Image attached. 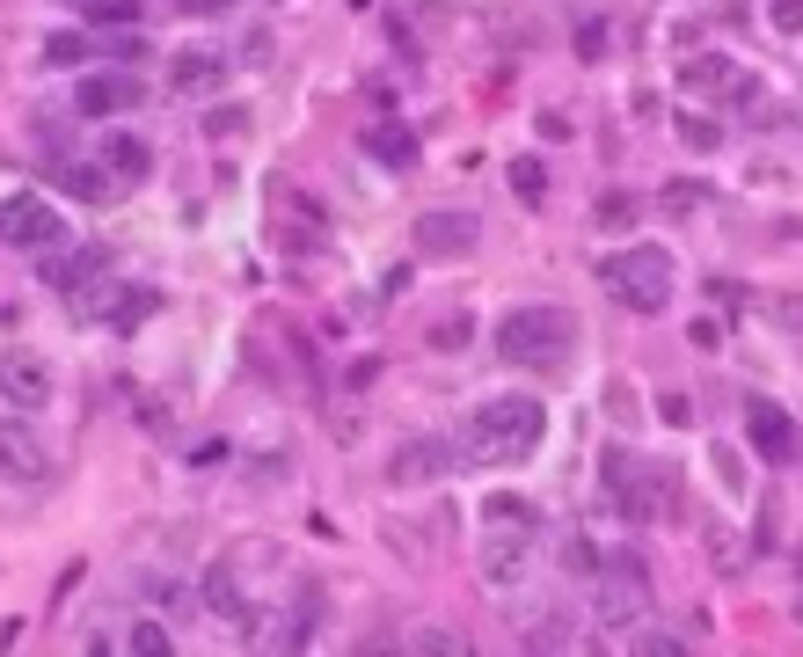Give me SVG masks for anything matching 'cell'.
<instances>
[{
    "label": "cell",
    "instance_id": "obj_1",
    "mask_svg": "<svg viewBox=\"0 0 803 657\" xmlns=\"http://www.w3.org/2000/svg\"><path fill=\"white\" fill-rule=\"evenodd\" d=\"M540 438H548L540 394H489V402H475L467 424H461L467 461H526Z\"/></svg>",
    "mask_w": 803,
    "mask_h": 657
},
{
    "label": "cell",
    "instance_id": "obj_2",
    "mask_svg": "<svg viewBox=\"0 0 803 657\" xmlns=\"http://www.w3.org/2000/svg\"><path fill=\"white\" fill-rule=\"evenodd\" d=\"M497 351H504V365H519V373H556V365H570V351H577V321L562 315V307H511V315L497 321Z\"/></svg>",
    "mask_w": 803,
    "mask_h": 657
},
{
    "label": "cell",
    "instance_id": "obj_3",
    "mask_svg": "<svg viewBox=\"0 0 803 657\" xmlns=\"http://www.w3.org/2000/svg\"><path fill=\"white\" fill-rule=\"evenodd\" d=\"M672 248H657V242H635L621 248V256H607L599 264V285L629 307V315H665V300H672Z\"/></svg>",
    "mask_w": 803,
    "mask_h": 657
},
{
    "label": "cell",
    "instance_id": "obj_4",
    "mask_svg": "<svg viewBox=\"0 0 803 657\" xmlns=\"http://www.w3.org/2000/svg\"><path fill=\"white\" fill-rule=\"evenodd\" d=\"M607 489H613V504H621V519H635V526H650V519H672V511H680L672 467L629 461V453H607Z\"/></svg>",
    "mask_w": 803,
    "mask_h": 657
},
{
    "label": "cell",
    "instance_id": "obj_5",
    "mask_svg": "<svg viewBox=\"0 0 803 657\" xmlns=\"http://www.w3.org/2000/svg\"><path fill=\"white\" fill-rule=\"evenodd\" d=\"M650 613V562L643 556H613L599 577H592V621L599 629H635Z\"/></svg>",
    "mask_w": 803,
    "mask_h": 657
},
{
    "label": "cell",
    "instance_id": "obj_6",
    "mask_svg": "<svg viewBox=\"0 0 803 657\" xmlns=\"http://www.w3.org/2000/svg\"><path fill=\"white\" fill-rule=\"evenodd\" d=\"M0 242L45 256V248L66 242V219L51 212V197H8V205H0Z\"/></svg>",
    "mask_w": 803,
    "mask_h": 657
},
{
    "label": "cell",
    "instance_id": "obj_7",
    "mask_svg": "<svg viewBox=\"0 0 803 657\" xmlns=\"http://www.w3.org/2000/svg\"><path fill=\"white\" fill-rule=\"evenodd\" d=\"M467 453H461V438H410L402 453L388 461V483L394 489H416V483H446L453 467H461Z\"/></svg>",
    "mask_w": 803,
    "mask_h": 657
},
{
    "label": "cell",
    "instance_id": "obj_8",
    "mask_svg": "<svg viewBox=\"0 0 803 657\" xmlns=\"http://www.w3.org/2000/svg\"><path fill=\"white\" fill-rule=\"evenodd\" d=\"M0 475H8V483H45L51 475V446L37 438V424H29L23 410L0 416Z\"/></svg>",
    "mask_w": 803,
    "mask_h": 657
},
{
    "label": "cell",
    "instance_id": "obj_9",
    "mask_svg": "<svg viewBox=\"0 0 803 657\" xmlns=\"http://www.w3.org/2000/svg\"><path fill=\"white\" fill-rule=\"evenodd\" d=\"M0 402L23 416L51 410V365L37 351H0Z\"/></svg>",
    "mask_w": 803,
    "mask_h": 657
},
{
    "label": "cell",
    "instance_id": "obj_10",
    "mask_svg": "<svg viewBox=\"0 0 803 657\" xmlns=\"http://www.w3.org/2000/svg\"><path fill=\"white\" fill-rule=\"evenodd\" d=\"M745 438H753L759 461H789V453H796V424H789V410L767 402V394H745Z\"/></svg>",
    "mask_w": 803,
    "mask_h": 657
},
{
    "label": "cell",
    "instance_id": "obj_11",
    "mask_svg": "<svg viewBox=\"0 0 803 657\" xmlns=\"http://www.w3.org/2000/svg\"><path fill=\"white\" fill-rule=\"evenodd\" d=\"M169 88H175V96H212V88H227V51L183 45L169 59Z\"/></svg>",
    "mask_w": 803,
    "mask_h": 657
},
{
    "label": "cell",
    "instance_id": "obj_12",
    "mask_svg": "<svg viewBox=\"0 0 803 657\" xmlns=\"http://www.w3.org/2000/svg\"><path fill=\"white\" fill-rule=\"evenodd\" d=\"M132 102H139V81L118 66V73H88L81 96H73V110H81V118H118V110H132Z\"/></svg>",
    "mask_w": 803,
    "mask_h": 657
},
{
    "label": "cell",
    "instance_id": "obj_13",
    "mask_svg": "<svg viewBox=\"0 0 803 657\" xmlns=\"http://www.w3.org/2000/svg\"><path fill=\"white\" fill-rule=\"evenodd\" d=\"M416 248L424 256H467L475 248V219L467 212H424L416 219Z\"/></svg>",
    "mask_w": 803,
    "mask_h": 657
},
{
    "label": "cell",
    "instance_id": "obj_14",
    "mask_svg": "<svg viewBox=\"0 0 803 657\" xmlns=\"http://www.w3.org/2000/svg\"><path fill=\"white\" fill-rule=\"evenodd\" d=\"M102 175L110 183H146V169H154V146L146 139H132V132H102Z\"/></svg>",
    "mask_w": 803,
    "mask_h": 657
},
{
    "label": "cell",
    "instance_id": "obj_15",
    "mask_svg": "<svg viewBox=\"0 0 803 657\" xmlns=\"http://www.w3.org/2000/svg\"><path fill=\"white\" fill-rule=\"evenodd\" d=\"M358 146L373 154V161H380V169H416V132H410V124H394V118L365 124Z\"/></svg>",
    "mask_w": 803,
    "mask_h": 657
},
{
    "label": "cell",
    "instance_id": "obj_16",
    "mask_svg": "<svg viewBox=\"0 0 803 657\" xmlns=\"http://www.w3.org/2000/svg\"><path fill=\"white\" fill-rule=\"evenodd\" d=\"M680 88L686 96H730V88H738V66H730L723 51H694L680 66Z\"/></svg>",
    "mask_w": 803,
    "mask_h": 657
},
{
    "label": "cell",
    "instance_id": "obj_17",
    "mask_svg": "<svg viewBox=\"0 0 803 657\" xmlns=\"http://www.w3.org/2000/svg\"><path fill=\"white\" fill-rule=\"evenodd\" d=\"M483 584H497V592H511V584H526V540L497 534L483 548Z\"/></svg>",
    "mask_w": 803,
    "mask_h": 657
},
{
    "label": "cell",
    "instance_id": "obj_18",
    "mask_svg": "<svg viewBox=\"0 0 803 657\" xmlns=\"http://www.w3.org/2000/svg\"><path fill=\"white\" fill-rule=\"evenodd\" d=\"M205 607L212 613H234V621H248V607H242V584H234V570L219 562L212 577H205Z\"/></svg>",
    "mask_w": 803,
    "mask_h": 657
},
{
    "label": "cell",
    "instance_id": "obj_19",
    "mask_svg": "<svg viewBox=\"0 0 803 657\" xmlns=\"http://www.w3.org/2000/svg\"><path fill=\"white\" fill-rule=\"evenodd\" d=\"M489 526H519V534H534V526H540V511L534 504H526V497H489Z\"/></svg>",
    "mask_w": 803,
    "mask_h": 657
},
{
    "label": "cell",
    "instance_id": "obj_20",
    "mask_svg": "<svg viewBox=\"0 0 803 657\" xmlns=\"http://www.w3.org/2000/svg\"><path fill=\"white\" fill-rule=\"evenodd\" d=\"M519 643H526V650H570L577 635H570V621H562V613H540V621L519 635Z\"/></svg>",
    "mask_w": 803,
    "mask_h": 657
},
{
    "label": "cell",
    "instance_id": "obj_21",
    "mask_svg": "<svg viewBox=\"0 0 803 657\" xmlns=\"http://www.w3.org/2000/svg\"><path fill=\"white\" fill-rule=\"evenodd\" d=\"M657 205H665L672 219H686V212H702V205H708V191H702V183H686V175H672V183L657 191Z\"/></svg>",
    "mask_w": 803,
    "mask_h": 657
},
{
    "label": "cell",
    "instance_id": "obj_22",
    "mask_svg": "<svg viewBox=\"0 0 803 657\" xmlns=\"http://www.w3.org/2000/svg\"><path fill=\"white\" fill-rule=\"evenodd\" d=\"M124 650H139V657H161V650H175L169 621H132V635H124Z\"/></svg>",
    "mask_w": 803,
    "mask_h": 657
},
{
    "label": "cell",
    "instance_id": "obj_23",
    "mask_svg": "<svg viewBox=\"0 0 803 657\" xmlns=\"http://www.w3.org/2000/svg\"><path fill=\"white\" fill-rule=\"evenodd\" d=\"M680 139H686V154H716V146H723V124L686 110V118H680Z\"/></svg>",
    "mask_w": 803,
    "mask_h": 657
},
{
    "label": "cell",
    "instance_id": "obj_24",
    "mask_svg": "<svg viewBox=\"0 0 803 657\" xmlns=\"http://www.w3.org/2000/svg\"><path fill=\"white\" fill-rule=\"evenodd\" d=\"M562 562H570V577H584V584H592V577H599V562H607V556H599V548H592V540H584V534H570V540H562Z\"/></svg>",
    "mask_w": 803,
    "mask_h": 657
},
{
    "label": "cell",
    "instance_id": "obj_25",
    "mask_svg": "<svg viewBox=\"0 0 803 657\" xmlns=\"http://www.w3.org/2000/svg\"><path fill=\"white\" fill-rule=\"evenodd\" d=\"M686 643H694V635H657V629H635V635H629L635 657H680Z\"/></svg>",
    "mask_w": 803,
    "mask_h": 657
},
{
    "label": "cell",
    "instance_id": "obj_26",
    "mask_svg": "<svg viewBox=\"0 0 803 657\" xmlns=\"http://www.w3.org/2000/svg\"><path fill=\"white\" fill-rule=\"evenodd\" d=\"M467 337H475V321H467V315L431 321V351H467Z\"/></svg>",
    "mask_w": 803,
    "mask_h": 657
},
{
    "label": "cell",
    "instance_id": "obj_27",
    "mask_svg": "<svg viewBox=\"0 0 803 657\" xmlns=\"http://www.w3.org/2000/svg\"><path fill=\"white\" fill-rule=\"evenodd\" d=\"M45 59L51 66H81V59H88V37H81V29H59V37L45 45Z\"/></svg>",
    "mask_w": 803,
    "mask_h": 657
},
{
    "label": "cell",
    "instance_id": "obj_28",
    "mask_svg": "<svg viewBox=\"0 0 803 657\" xmlns=\"http://www.w3.org/2000/svg\"><path fill=\"white\" fill-rule=\"evenodd\" d=\"M511 191L526 197V205H540V191H548V175H540V161L526 154V161H511Z\"/></svg>",
    "mask_w": 803,
    "mask_h": 657
},
{
    "label": "cell",
    "instance_id": "obj_29",
    "mask_svg": "<svg viewBox=\"0 0 803 657\" xmlns=\"http://www.w3.org/2000/svg\"><path fill=\"white\" fill-rule=\"evenodd\" d=\"M599 227H635V197L629 191H607V197H599Z\"/></svg>",
    "mask_w": 803,
    "mask_h": 657
},
{
    "label": "cell",
    "instance_id": "obj_30",
    "mask_svg": "<svg viewBox=\"0 0 803 657\" xmlns=\"http://www.w3.org/2000/svg\"><path fill=\"white\" fill-rule=\"evenodd\" d=\"M146 315H154V292H124V307L110 315V329L124 337V329H132V321H146Z\"/></svg>",
    "mask_w": 803,
    "mask_h": 657
},
{
    "label": "cell",
    "instance_id": "obj_31",
    "mask_svg": "<svg viewBox=\"0 0 803 657\" xmlns=\"http://www.w3.org/2000/svg\"><path fill=\"white\" fill-rule=\"evenodd\" d=\"M410 650H438V657H453V650H467V635H453V629H424V635H410Z\"/></svg>",
    "mask_w": 803,
    "mask_h": 657
},
{
    "label": "cell",
    "instance_id": "obj_32",
    "mask_svg": "<svg viewBox=\"0 0 803 657\" xmlns=\"http://www.w3.org/2000/svg\"><path fill=\"white\" fill-rule=\"evenodd\" d=\"M767 23H775L781 37H803V0H775V8H767Z\"/></svg>",
    "mask_w": 803,
    "mask_h": 657
},
{
    "label": "cell",
    "instance_id": "obj_33",
    "mask_svg": "<svg viewBox=\"0 0 803 657\" xmlns=\"http://www.w3.org/2000/svg\"><path fill=\"white\" fill-rule=\"evenodd\" d=\"M607 51V23H584L577 29V59H599Z\"/></svg>",
    "mask_w": 803,
    "mask_h": 657
},
{
    "label": "cell",
    "instance_id": "obj_34",
    "mask_svg": "<svg viewBox=\"0 0 803 657\" xmlns=\"http://www.w3.org/2000/svg\"><path fill=\"white\" fill-rule=\"evenodd\" d=\"M657 416H665V424H694V402H686V394H665Z\"/></svg>",
    "mask_w": 803,
    "mask_h": 657
},
{
    "label": "cell",
    "instance_id": "obj_35",
    "mask_svg": "<svg viewBox=\"0 0 803 657\" xmlns=\"http://www.w3.org/2000/svg\"><path fill=\"white\" fill-rule=\"evenodd\" d=\"M686 337H694V351H716V343H723V321H694V329H686Z\"/></svg>",
    "mask_w": 803,
    "mask_h": 657
},
{
    "label": "cell",
    "instance_id": "obj_36",
    "mask_svg": "<svg viewBox=\"0 0 803 657\" xmlns=\"http://www.w3.org/2000/svg\"><path fill=\"white\" fill-rule=\"evenodd\" d=\"M154 599H161L169 613H183V607H191V592H183V584H154Z\"/></svg>",
    "mask_w": 803,
    "mask_h": 657
},
{
    "label": "cell",
    "instance_id": "obj_37",
    "mask_svg": "<svg viewBox=\"0 0 803 657\" xmlns=\"http://www.w3.org/2000/svg\"><path fill=\"white\" fill-rule=\"evenodd\" d=\"M775 315L789 321V329H803V300H775Z\"/></svg>",
    "mask_w": 803,
    "mask_h": 657
},
{
    "label": "cell",
    "instance_id": "obj_38",
    "mask_svg": "<svg viewBox=\"0 0 803 657\" xmlns=\"http://www.w3.org/2000/svg\"><path fill=\"white\" fill-rule=\"evenodd\" d=\"M183 8H191V15H227L234 0H183Z\"/></svg>",
    "mask_w": 803,
    "mask_h": 657
},
{
    "label": "cell",
    "instance_id": "obj_39",
    "mask_svg": "<svg viewBox=\"0 0 803 657\" xmlns=\"http://www.w3.org/2000/svg\"><path fill=\"white\" fill-rule=\"evenodd\" d=\"M73 8H96V0H73Z\"/></svg>",
    "mask_w": 803,
    "mask_h": 657
}]
</instances>
